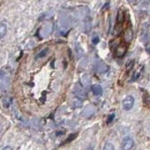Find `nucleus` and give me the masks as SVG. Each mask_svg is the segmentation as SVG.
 Instances as JSON below:
<instances>
[{
    "instance_id": "12",
    "label": "nucleus",
    "mask_w": 150,
    "mask_h": 150,
    "mask_svg": "<svg viewBox=\"0 0 150 150\" xmlns=\"http://www.w3.org/2000/svg\"><path fill=\"white\" fill-rule=\"evenodd\" d=\"M144 101L146 103L147 105H150V97L147 96V95H144Z\"/></svg>"
},
{
    "instance_id": "4",
    "label": "nucleus",
    "mask_w": 150,
    "mask_h": 150,
    "mask_svg": "<svg viewBox=\"0 0 150 150\" xmlns=\"http://www.w3.org/2000/svg\"><path fill=\"white\" fill-rule=\"evenodd\" d=\"M92 92L95 96H100L102 94V87L100 84H94L92 86Z\"/></svg>"
},
{
    "instance_id": "14",
    "label": "nucleus",
    "mask_w": 150,
    "mask_h": 150,
    "mask_svg": "<svg viewBox=\"0 0 150 150\" xmlns=\"http://www.w3.org/2000/svg\"><path fill=\"white\" fill-rule=\"evenodd\" d=\"M2 150H12V148L11 146H5Z\"/></svg>"
},
{
    "instance_id": "6",
    "label": "nucleus",
    "mask_w": 150,
    "mask_h": 150,
    "mask_svg": "<svg viewBox=\"0 0 150 150\" xmlns=\"http://www.w3.org/2000/svg\"><path fill=\"white\" fill-rule=\"evenodd\" d=\"M7 25L5 23V22H2L1 25H0V38L1 39H3V38L5 37V35H6L7 33Z\"/></svg>"
},
{
    "instance_id": "1",
    "label": "nucleus",
    "mask_w": 150,
    "mask_h": 150,
    "mask_svg": "<svg viewBox=\"0 0 150 150\" xmlns=\"http://www.w3.org/2000/svg\"><path fill=\"white\" fill-rule=\"evenodd\" d=\"M134 145V141L132 138L130 137H126L122 140L121 143V147L123 150H130L131 148L133 147Z\"/></svg>"
},
{
    "instance_id": "3",
    "label": "nucleus",
    "mask_w": 150,
    "mask_h": 150,
    "mask_svg": "<svg viewBox=\"0 0 150 150\" xmlns=\"http://www.w3.org/2000/svg\"><path fill=\"white\" fill-rule=\"evenodd\" d=\"M127 44L126 43H121L119 44L118 46L116 47V49H115V54L116 56H123L125 54H126V52H127Z\"/></svg>"
},
{
    "instance_id": "7",
    "label": "nucleus",
    "mask_w": 150,
    "mask_h": 150,
    "mask_svg": "<svg viewBox=\"0 0 150 150\" xmlns=\"http://www.w3.org/2000/svg\"><path fill=\"white\" fill-rule=\"evenodd\" d=\"M131 38H132V32H131V29H127L124 33V40L126 41H130Z\"/></svg>"
},
{
    "instance_id": "2",
    "label": "nucleus",
    "mask_w": 150,
    "mask_h": 150,
    "mask_svg": "<svg viewBox=\"0 0 150 150\" xmlns=\"http://www.w3.org/2000/svg\"><path fill=\"white\" fill-rule=\"evenodd\" d=\"M134 105V98L132 96H128L124 98L123 100V108L125 110L129 111Z\"/></svg>"
},
{
    "instance_id": "11",
    "label": "nucleus",
    "mask_w": 150,
    "mask_h": 150,
    "mask_svg": "<svg viewBox=\"0 0 150 150\" xmlns=\"http://www.w3.org/2000/svg\"><path fill=\"white\" fill-rule=\"evenodd\" d=\"M76 51H77V54H78V56L80 57L83 54V50L80 48V46L78 45V44H76Z\"/></svg>"
},
{
    "instance_id": "5",
    "label": "nucleus",
    "mask_w": 150,
    "mask_h": 150,
    "mask_svg": "<svg viewBox=\"0 0 150 150\" xmlns=\"http://www.w3.org/2000/svg\"><path fill=\"white\" fill-rule=\"evenodd\" d=\"M74 93H75V95H76L77 97H79V98H86V93L84 92L83 89H81L78 86L74 89Z\"/></svg>"
},
{
    "instance_id": "10",
    "label": "nucleus",
    "mask_w": 150,
    "mask_h": 150,
    "mask_svg": "<svg viewBox=\"0 0 150 150\" xmlns=\"http://www.w3.org/2000/svg\"><path fill=\"white\" fill-rule=\"evenodd\" d=\"M115 118V114H111L109 115V116H108V119H107V124H110L112 122V120H114Z\"/></svg>"
},
{
    "instance_id": "8",
    "label": "nucleus",
    "mask_w": 150,
    "mask_h": 150,
    "mask_svg": "<svg viewBox=\"0 0 150 150\" xmlns=\"http://www.w3.org/2000/svg\"><path fill=\"white\" fill-rule=\"evenodd\" d=\"M103 150H115V146L111 143H106L103 146Z\"/></svg>"
},
{
    "instance_id": "9",
    "label": "nucleus",
    "mask_w": 150,
    "mask_h": 150,
    "mask_svg": "<svg viewBox=\"0 0 150 150\" xmlns=\"http://www.w3.org/2000/svg\"><path fill=\"white\" fill-rule=\"evenodd\" d=\"M47 52H48V49L42 50V51L40 52V53L36 56V59H39V58H41V57H43V56H45L46 54H47Z\"/></svg>"
},
{
    "instance_id": "13",
    "label": "nucleus",
    "mask_w": 150,
    "mask_h": 150,
    "mask_svg": "<svg viewBox=\"0 0 150 150\" xmlns=\"http://www.w3.org/2000/svg\"><path fill=\"white\" fill-rule=\"evenodd\" d=\"M98 40H100V39H98V37H95V38H94V39H93L92 42H93L94 44H97L98 42Z\"/></svg>"
}]
</instances>
